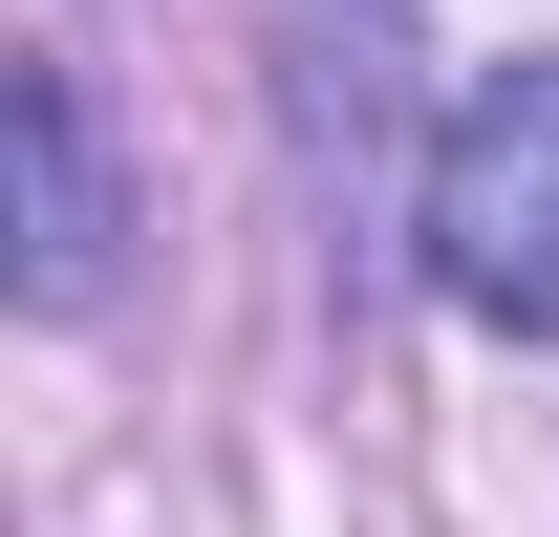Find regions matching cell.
<instances>
[{"instance_id": "6da1fadb", "label": "cell", "mask_w": 559, "mask_h": 537, "mask_svg": "<svg viewBox=\"0 0 559 537\" xmlns=\"http://www.w3.org/2000/svg\"><path fill=\"white\" fill-rule=\"evenodd\" d=\"M430 279H452V323L559 344V65L452 108V151H430Z\"/></svg>"}, {"instance_id": "7a4b0ae2", "label": "cell", "mask_w": 559, "mask_h": 537, "mask_svg": "<svg viewBox=\"0 0 559 537\" xmlns=\"http://www.w3.org/2000/svg\"><path fill=\"white\" fill-rule=\"evenodd\" d=\"M0 172H22V301L66 323L108 279V172H86V86L66 65H0Z\"/></svg>"}, {"instance_id": "3957f363", "label": "cell", "mask_w": 559, "mask_h": 537, "mask_svg": "<svg viewBox=\"0 0 559 537\" xmlns=\"http://www.w3.org/2000/svg\"><path fill=\"white\" fill-rule=\"evenodd\" d=\"M301 22H323V0H301ZM366 22H388V0H366Z\"/></svg>"}]
</instances>
